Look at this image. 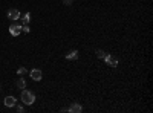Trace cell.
<instances>
[{"mask_svg": "<svg viewBox=\"0 0 153 113\" xmlns=\"http://www.w3.org/2000/svg\"><path fill=\"white\" fill-rule=\"evenodd\" d=\"M22 103H25L26 106H31L35 103V95L29 90H23L22 92Z\"/></svg>", "mask_w": 153, "mask_h": 113, "instance_id": "6da1fadb", "label": "cell"}, {"mask_svg": "<svg viewBox=\"0 0 153 113\" xmlns=\"http://www.w3.org/2000/svg\"><path fill=\"white\" fill-rule=\"evenodd\" d=\"M103 60L107 63V66H110V67H117L118 66V58L115 55H104Z\"/></svg>", "mask_w": 153, "mask_h": 113, "instance_id": "7a4b0ae2", "label": "cell"}, {"mask_svg": "<svg viewBox=\"0 0 153 113\" xmlns=\"http://www.w3.org/2000/svg\"><path fill=\"white\" fill-rule=\"evenodd\" d=\"M9 32H11V35L17 37V35H20V34H22V26H20V24H17V23L11 24V26H9Z\"/></svg>", "mask_w": 153, "mask_h": 113, "instance_id": "3957f363", "label": "cell"}, {"mask_svg": "<svg viewBox=\"0 0 153 113\" xmlns=\"http://www.w3.org/2000/svg\"><path fill=\"white\" fill-rule=\"evenodd\" d=\"M42 77H43V73H42L40 69H32V70H31V78H32L34 81H40Z\"/></svg>", "mask_w": 153, "mask_h": 113, "instance_id": "277c9868", "label": "cell"}, {"mask_svg": "<svg viewBox=\"0 0 153 113\" xmlns=\"http://www.w3.org/2000/svg\"><path fill=\"white\" fill-rule=\"evenodd\" d=\"M8 18H11V20H19V18H20V11H19V9H9V11H8Z\"/></svg>", "mask_w": 153, "mask_h": 113, "instance_id": "5b68a950", "label": "cell"}, {"mask_svg": "<svg viewBox=\"0 0 153 113\" xmlns=\"http://www.w3.org/2000/svg\"><path fill=\"white\" fill-rule=\"evenodd\" d=\"M3 103H5V106H6V107H14V106H16V103H17V99H16L14 96H6Z\"/></svg>", "mask_w": 153, "mask_h": 113, "instance_id": "8992f818", "label": "cell"}, {"mask_svg": "<svg viewBox=\"0 0 153 113\" xmlns=\"http://www.w3.org/2000/svg\"><path fill=\"white\" fill-rule=\"evenodd\" d=\"M68 112H71V113H80V112H83V107H81L80 104H72V106L68 109Z\"/></svg>", "mask_w": 153, "mask_h": 113, "instance_id": "52a82bcc", "label": "cell"}, {"mask_svg": "<svg viewBox=\"0 0 153 113\" xmlns=\"http://www.w3.org/2000/svg\"><path fill=\"white\" fill-rule=\"evenodd\" d=\"M66 58H68V60H76V58H78V51H72V52H69V54L66 55Z\"/></svg>", "mask_w": 153, "mask_h": 113, "instance_id": "ba28073f", "label": "cell"}, {"mask_svg": "<svg viewBox=\"0 0 153 113\" xmlns=\"http://www.w3.org/2000/svg\"><path fill=\"white\" fill-rule=\"evenodd\" d=\"M17 87H19V89H22V90H23L25 87H26V81H25L23 78H19V80H17Z\"/></svg>", "mask_w": 153, "mask_h": 113, "instance_id": "9c48e42d", "label": "cell"}, {"mask_svg": "<svg viewBox=\"0 0 153 113\" xmlns=\"http://www.w3.org/2000/svg\"><path fill=\"white\" fill-rule=\"evenodd\" d=\"M95 54H97V57H98V58H104V55H106V52L103 51V49H97Z\"/></svg>", "mask_w": 153, "mask_h": 113, "instance_id": "30bf717a", "label": "cell"}, {"mask_svg": "<svg viewBox=\"0 0 153 113\" xmlns=\"http://www.w3.org/2000/svg\"><path fill=\"white\" fill-rule=\"evenodd\" d=\"M29 18H31V14H29V12H26L25 17H23V24H28L29 23Z\"/></svg>", "mask_w": 153, "mask_h": 113, "instance_id": "8fae6325", "label": "cell"}, {"mask_svg": "<svg viewBox=\"0 0 153 113\" xmlns=\"http://www.w3.org/2000/svg\"><path fill=\"white\" fill-rule=\"evenodd\" d=\"M22 31H23L25 34H28L31 29H29V26H28V24H23V26H22Z\"/></svg>", "mask_w": 153, "mask_h": 113, "instance_id": "7c38bea8", "label": "cell"}, {"mask_svg": "<svg viewBox=\"0 0 153 113\" xmlns=\"http://www.w3.org/2000/svg\"><path fill=\"white\" fill-rule=\"evenodd\" d=\"M17 73H19V75H25V73H26V69L20 67V69H17Z\"/></svg>", "mask_w": 153, "mask_h": 113, "instance_id": "4fadbf2b", "label": "cell"}, {"mask_svg": "<svg viewBox=\"0 0 153 113\" xmlns=\"http://www.w3.org/2000/svg\"><path fill=\"white\" fill-rule=\"evenodd\" d=\"M74 0H63V5H66V6H71L72 5Z\"/></svg>", "mask_w": 153, "mask_h": 113, "instance_id": "5bb4252c", "label": "cell"}, {"mask_svg": "<svg viewBox=\"0 0 153 113\" xmlns=\"http://www.w3.org/2000/svg\"><path fill=\"white\" fill-rule=\"evenodd\" d=\"M16 110H17V112H22V113L25 112V109H23V106H17V107H16Z\"/></svg>", "mask_w": 153, "mask_h": 113, "instance_id": "9a60e30c", "label": "cell"}]
</instances>
